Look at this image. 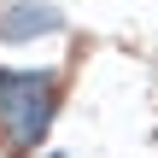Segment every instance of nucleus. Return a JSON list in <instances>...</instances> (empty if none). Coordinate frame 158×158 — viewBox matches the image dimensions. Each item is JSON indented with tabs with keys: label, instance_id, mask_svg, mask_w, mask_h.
I'll list each match as a JSON object with an SVG mask.
<instances>
[{
	"label": "nucleus",
	"instance_id": "nucleus-1",
	"mask_svg": "<svg viewBox=\"0 0 158 158\" xmlns=\"http://www.w3.org/2000/svg\"><path fill=\"white\" fill-rule=\"evenodd\" d=\"M53 111H59V88L47 70H6L0 76V141L6 147L29 152L47 135Z\"/></svg>",
	"mask_w": 158,
	"mask_h": 158
},
{
	"label": "nucleus",
	"instance_id": "nucleus-2",
	"mask_svg": "<svg viewBox=\"0 0 158 158\" xmlns=\"http://www.w3.org/2000/svg\"><path fill=\"white\" fill-rule=\"evenodd\" d=\"M64 18H59V6L53 0H18V6H6V18H0V41H35V35H53Z\"/></svg>",
	"mask_w": 158,
	"mask_h": 158
}]
</instances>
